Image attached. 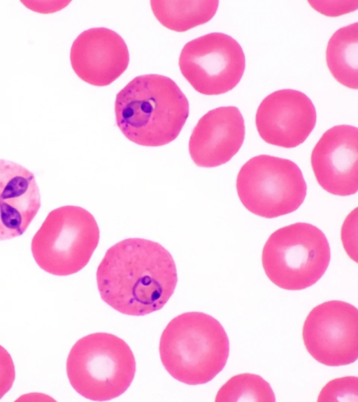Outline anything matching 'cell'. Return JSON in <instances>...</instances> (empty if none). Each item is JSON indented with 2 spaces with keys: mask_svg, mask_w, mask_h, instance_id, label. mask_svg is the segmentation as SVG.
Returning <instances> with one entry per match:
<instances>
[{
  "mask_svg": "<svg viewBox=\"0 0 358 402\" xmlns=\"http://www.w3.org/2000/svg\"><path fill=\"white\" fill-rule=\"evenodd\" d=\"M99 228L93 215L73 205L52 210L34 235L31 249L43 271L69 276L84 268L99 240Z\"/></svg>",
  "mask_w": 358,
  "mask_h": 402,
  "instance_id": "6",
  "label": "cell"
},
{
  "mask_svg": "<svg viewBox=\"0 0 358 402\" xmlns=\"http://www.w3.org/2000/svg\"><path fill=\"white\" fill-rule=\"evenodd\" d=\"M178 64L182 75L197 92L220 95L233 89L241 81L245 58L234 38L213 32L187 43Z\"/></svg>",
  "mask_w": 358,
  "mask_h": 402,
  "instance_id": "8",
  "label": "cell"
},
{
  "mask_svg": "<svg viewBox=\"0 0 358 402\" xmlns=\"http://www.w3.org/2000/svg\"><path fill=\"white\" fill-rule=\"evenodd\" d=\"M311 166L320 186L339 196L358 190V130L337 125L323 133L314 147Z\"/></svg>",
  "mask_w": 358,
  "mask_h": 402,
  "instance_id": "11",
  "label": "cell"
},
{
  "mask_svg": "<svg viewBox=\"0 0 358 402\" xmlns=\"http://www.w3.org/2000/svg\"><path fill=\"white\" fill-rule=\"evenodd\" d=\"M135 372V357L127 343L105 332L79 339L66 360L70 384L92 401H109L120 396L131 384Z\"/></svg>",
  "mask_w": 358,
  "mask_h": 402,
  "instance_id": "4",
  "label": "cell"
},
{
  "mask_svg": "<svg viewBox=\"0 0 358 402\" xmlns=\"http://www.w3.org/2000/svg\"><path fill=\"white\" fill-rule=\"evenodd\" d=\"M15 370L10 353L0 345V399L11 389Z\"/></svg>",
  "mask_w": 358,
  "mask_h": 402,
  "instance_id": "20",
  "label": "cell"
},
{
  "mask_svg": "<svg viewBox=\"0 0 358 402\" xmlns=\"http://www.w3.org/2000/svg\"><path fill=\"white\" fill-rule=\"evenodd\" d=\"M26 7L37 13H50L66 7L71 1H22Z\"/></svg>",
  "mask_w": 358,
  "mask_h": 402,
  "instance_id": "21",
  "label": "cell"
},
{
  "mask_svg": "<svg viewBox=\"0 0 358 402\" xmlns=\"http://www.w3.org/2000/svg\"><path fill=\"white\" fill-rule=\"evenodd\" d=\"M159 350L162 364L173 378L197 385L208 382L224 368L229 341L224 327L213 316L188 312L169 322Z\"/></svg>",
  "mask_w": 358,
  "mask_h": 402,
  "instance_id": "3",
  "label": "cell"
},
{
  "mask_svg": "<svg viewBox=\"0 0 358 402\" xmlns=\"http://www.w3.org/2000/svg\"><path fill=\"white\" fill-rule=\"evenodd\" d=\"M331 259L324 232L307 223H296L273 232L262 250V262L268 279L287 290H301L317 283Z\"/></svg>",
  "mask_w": 358,
  "mask_h": 402,
  "instance_id": "5",
  "label": "cell"
},
{
  "mask_svg": "<svg viewBox=\"0 0 358 402\" xmlns=\"http://www.w3.org/2000/svg\"><path fill=\"white\" fill-rule=\"evenodd\" d=\"M315 107L300 91H275L259 104L255 116L257 130L268 144L294 148L302 144L316 124Z\"/></svg>",
  "mask_w": 358,
  "mask_h": 402,
  "instance_id": "10",
  "label": "cell"
},
{
  "mask_svg": "<svg viewBox=\"0 0 358 402\" xmlns=\"http://www.w3.org/2000/svg\"><path fill=\"white\" fill-rule=\"evenodd\" d=\"M244 119L235 106L208 111L197 122L189 140V152L199 167L214 168L228 162L245 138Z\"/></svg>",
  "mask_w": 358,
  "mask_h": 402,
  "instance_id": "13",
  "label": "cell"
},
{
  "mask_svg": "<svg viewBox=\"0 0 358 402\" xmlns=\"http://www.w3.org/2000/svg\"><path fill=\"white\" fill-rule=\"evenodd\" d=\"M41 205L34 173L17 163L0 158V241L22 235Z\"/></svg>",
  "mask_w": 358,
  "mask_h": 402,
  "instance_id": "14",
  "label": "cell"
},
{
  "mask_svg": "<svg viewBox=\"0 0 358 402\" xmlns=\"http://www.w3.org/2000/svg\"><path fill=\"white\" fill-rule=\"evenodd\" d=\"M177 270L170 253L157 242L129 238L109 248L96 271L101 299L134 316L161 309L173 295Z\"/></svg>",
  "mask_w": 358,
  "mask_h": 402,
  "instance_id": "1",
  "label": "cell"
},
{
  "mask_svg": "<svg viewBox=\"0 0 358 402\" xmlns=\"http://www.w3.org/2000/svg\"><path fill=\"white\" fill-rule=\"evenodd\" d=\"M215 401H275V394L262 377L241 373L231 377L219 389Z\"/></svg>",
  "mask_w": 358,
  "mask_h": 402,
  "instance_id": "17",
  "label": "cell"
},
{
  "mask_svg": "<svg viewBox=\"0 0 358 402\" xmlns=\"http://www.w3.org/2000/svg\"><path fill=\"white\" fill-rule=\"evenodd\" d=\"M326 61L336 80L348 88L357 89V22L341 27L333 34L327 43Z\"/></svg>",
  "mask_w": 358,
  "mask_h": 402,
  "instance_id": "15",
  "label": "cell"
},
{
  "mask_svg": "<svg viewBox=\"0 0 358 402\" xmlns=\"http://www.w3.org/2000/svg\"><path fill=\"white\" fill-rule=\"evenodd\" d=\"M189 102L171 78L139 75L117 94L118 128L130 141L145 147L163 146L180 134L189 116Z\"/></svg>",
  "mask_w": 358,
  "mask_h": 402,
  "instance_id": "2",
  "label": "cell"
},
{
  "mask_svg": "<svg viewBox=\"0 0 358 402\" xmlns=\"http://www.w3.org/2000/svg\"><path fill=\"white\" fill-rule=\"evenodd\" d=\"M236 186L243 206L266 218L296 211L307 191L302 172L295 163L265 154L250 158L241 167Z\"/></svg>",
  "mask_w": 358,
  "mask_h": 402,
  "instance_id": "7",
  "label": "cell"
},
{
  "mask_svg": "<svg viewBox=\"0 0 358 402\" xmlns=\"http://www.w3.org/2000/svg\"><path fill=\"white\" fill-rule=\"evenodd\" d=\"M318 13L328 17H338L351 13L358 8V0L308 1Z\"/></svg>",
  "mask_w": 358,
  "mask_h": 402,
  "instance_id": "19",
  "label": "cell"
},
{
  "mask_svg": "<svg viewBox=\"0 0 358 402\" xmlns=\"http://www.w3.org/2000/svg\"><path fill=\"white\" fill-rule=\"evenodd\" d=\"M70 61L76 74L96 87L109 85L127 68L129 54L126 43L115 31L91 28L73 41Z\"/></svg>",
  "mask_w": 358,
  "mask_h": 402,
  "instance_id": "12",
  "label": "cell"
},
{
  "mask_svg": "<svg viewBox=\"0 0 358 402\" xmlns=\"http://www.w3.org/2000/svg\"><path fill=\"white\" fill-rule=\"evenodd\" d=\"M358 378L347 376L327 382L318 395L317 401H357Z\"/></svg>",
  "mask_w": 358,
  "mask_h": 402,
  "instance_id": "18",
  "label": "cell"
},
{
  "mask_svg": "<svg viewBox=\"0 0 358 402\" xmlns=\"http://www.w3.org/2000/svg\"><path fill=\"white\" fill-rule=\"evenodd\" d=\"M304 345L318 362L329 366L350 364L358 357V311L339 300L323 302L306 317Z\"/></svg>",
  "mask_w": 358,
  "mask_h": 402,
  "instance_id": "9",
  "label": "cell"
},
{
  "mask_svg": "<svg viewBox=\"0 0 358 402\" xmlns=\"http://www.w3.org/2000/svg\"><path fill=\"white\" fill-rule=\"evenodd\" d=\"M217 0H151L156 19L166 28L184 32L210 21L217 10Z\"/></svg>",
  "mask_w": 358,
  "mask_h": 402,
  "instance_id": "16",
  "label": "cell"
}]
</instances>
